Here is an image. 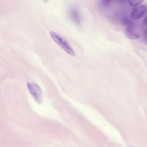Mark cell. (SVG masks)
I'll return each mask as SVG.
<instances>
[{
	"label": "cell",
	"mask_w": 147,
	"mask_h": 147,
	"mask_svg": "<svg viewBox=\"0 0 147 147\" xmlns=\"http://www.w3.org/2000/svg\"><path fill=\"white\" fill-rule=\"evenodd\" d=\"M121 22L122 24L128 28H133L134 23L132 21L127 17H124L122 19Z\"/></svg>",
	"instance_id": "8992f818"
},
{
	"label": "cell",
	"mask_w": 147,
	"mask_h": 147,
	"mask_svg": "<svg viewBox=\"0 0 147 147\" xmlns=\"http://www.w3.org/2000/svg\"><path fill=\"white\" fill-rule=\"evenodd\" d=\"M50 34L52 39L61 48L69 55L75 56L73 49L65 40L53 32H50Z\"/></svg>",
	"instance_id": "6da1fadb"
},
{
	"label": "cell",
	"mask_w": 147,
	"mask_h": 147,
	"mask_svg": "<svg viewBox=\"0 0 147 147\" xmlns=\"http://www.w3.org/2000/svg\"><path fill=\"white\" fill-rule=\"evenodd\" d=\"M143 0H128L129 5L132 7H135L140 4Z\"/></svg>",
	"instance_id": "52a82bcc"
},
{
	"label": "cell",
	"mask_w": 147,
	"mask_h": 147,
	"mask_svg": "<svg viewBox=\"0 0 147 147\" xmlns=\"http://www.w3.org/2000/svg\"><path fill=\"white\" fill-rule=\"evenodd\" d=\"M125 34L128 38L132 39H137L139 37V35L132 28H127L125 30Z\"/></svg>",
	"instance_id": "5b68a950"
},
{
	"label": "cell",
	"mask_w": 147,
	"mask_h": 147,
	"mask_svg": "<svg viewBox=\"0 0 147 147\" xmlns=\"http://www.w3.org/2000/svg\"><path fill=\"white\" fill-rule=\"evenodd\" d=\"M68 14L70 20L78 25L80 24L81 16L78 8L75 6H72L69 9Z\"/></svg>",
	"instance_id": "3957f363"
},
{
	"label": "cell",
	"mask_w": 147,
	"mask_h": 147,
	"mask_svg": "<svg viewBox=\"0 0 147 147\" xmlns=\"http://www.w3.org/2000/svg\"><path fill=\"white\" fill-rule=\"evenodd\" d=\"M112 0H101V3L104 6H107L111 3Z\"/></svg>",
	"instance_id": "ba28073f"
},
{
	"label": "cell",
	"mask_w": 147,
	"mask_h": 147,
	"mask_svg": "<svg viewBox=\"0 0 147 147\" xmlns=\"http://www.w3.org/2000/svg\"><path fill=\"white\" fill-rule=\"evenodd\" d=\"M143 22L144 24L146 26L147 25V16L146 15L144 17L143 21Z\"/></svg>",
	"instance_id": "9c48e42d"
},
{
	"label": "cell",
	"mask_w": 147,
	"mask_h": 147,
	"mask_svg": "<svg viewBox=\"0 0 147 147\" xmlns=\"http://www.w3.org/2000/svg\"><path fill=\"white\" fill-rule=\"evenodd\" d=\"M121 0V1H124V0Z\"/></svg>",
	"instance_id": "7c38bea8"
},
{
	"label": "cell",
	"mask_w": 147,
	"mask_h": 147,
	"mask_svg": "<svg viewBox=\"0 0 147 147\" xmlns=\"http://www.w3.org/2000/svg\"><path fill=\"white\" fill-rule=\"evenodd\" d=\"M144 38H145L146 40V37H147V30L146 29L144 31Z\"/></svg>",
	"instance_id": "30bf717a"
},
{
	"label": "cell",
	"mask_w": 147,
	"mask_h": 147,
	"mask_svg": "<svg viewBox=\"0 0 147 147\" xmlns=\"http://www.w3.org/2000/svg\"><path fill=\"white\" fill-rule=\"evenodd\" d=\"M49 0H42L43 2L45 3H47Z\"/></svg>",
	"instance_id": "8fae6325"
},
{
	"label": "cell",
	"mask_w": 147,
	"mask_h": 147,
	"mask_svg": "<svg viewBox=\"0 0 147 147\" xmlns=\"http://www.w3.org/2000/svg\"><path fill=\"white\" fill-rule=\"evenodd\" d=\"M27 87L31 94L38 103L42 102L41 90L36 84L34 83H28Z\"/></svg>",
	"instance_id": "7a4b0ae2"
},
{
	"label": "cell",
	"mask_w": 147,
	"mask_h": 147,
	"mask_svg": "<svg viewBox=\"0 0 147 147\" xmlns=\"http://www.w3.org/2000/svg\"><path fill=\"white\" fill-rule=\"evenodd\" d=\"M146 6L145 4L142 5L135 7L131 13V18L133 20L141 18L146 14Z\"/></svg>",
	"instance_id": "277c9868"
}]
</instances>
